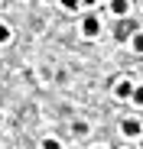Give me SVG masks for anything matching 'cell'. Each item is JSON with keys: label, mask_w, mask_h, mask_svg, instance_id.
Wrapping results in <instances>:
<instances>
[{"label": "cell", "mask_w": 143, "mask_h": 149, "mask_svg": "<svg viewBox=\"0 0 143 149\" xmlns=\"http://www.w3.org/2000/svg\"><path fill=\"white\" fill-rule=\"evenodd\" d=\"M81 33H85L88 39H94V36H98V33H101V23H98V16H88V19H85V26H81Z\"/></svg>", "instance_id": "cell-1"}, {"label": "cell", "mask_w": 143, "mask_h": 149, "mask_svg": "<svg viewBox=\"0 0 143 149\" xmlns=\"http://www.w3.org/2000/svg\"><path fill=\"white\" fill-rule=\"evenodd\" d=\"M121 130H124V136H137L140 133V120H124Z\"/></svg>", "instance_id": "cell-2"}, {"label": "cell", "mask_w": 143, "mask_h": 149, "mask_svg": "<svg viewBox=\"0 0 143 149\" xmlns=\"http://www.w3.org/2000/svg\"><path fill=\"white\" fill-rule=\"evenodd\" d=\"M111 10H114L117 16H127V10H130V3H127V0H111Z\"/></svg>", "instance_id": "cell-3"}, {"label": "cell", "mask_w": 143, "mask_h": 149, "mask_svg": "<svg viewBox=\"0 0 143 149\" xmlns=\"http://www.w3.org/2000/svg\"><path fill=\"white\" fill-rule=\"evenodd\" d=\"M114 36H117V39L124 42L127 36H133V26H130V23H121V26H117V33H114Z\"/></svg>", "instance_id": "cell-4"}, {"label": "cell", "mask_w": 143, "mask_h": 149, "mask_svg": "<svg viewBox=\"0 0 143 149\" xmlns=\"http://www.w3.org/2000/svg\"><path fill=\"white\" fill-rule=\"evenodd\" d=\"M117 97H133V84L130 81H121V84H117Z\"/></svg>", "instance_id": "cell-5"}, {"label": "cell", "mask_w": 143, "mask_h": 149, "mask_svg": "<svg viewBox=\"0 0 143 149\" xmlns=\"http://www.w3.org/2000/svg\"><path fill=\"white\" fill-rule=\"evenodd\" d=\"M130 42H133L137 52H143V33H133V39H130Z\"/></svg>", "instance_id": "cell-6"}, {"label": "cell", "mask_w": 143, "mask_h": 149, "mask_svg": "<svg viewBox=\"0 0 143 149\" xmlns=\"http://www.w3.org/2000/svg\"><path fill=\"white\" fill-rule=\"evenodd\" d=\"M78 3H81V0H62V7H65V10H78Z\"/></svg>", "instance_id": "cell-7"}, {"label": "cell", "mask_w": 143, "mask_h": 149, "mask_svg": "<svg viewBox=\"0 0 143 149\" xmlns=\"http://www.w3.org/2000/svg\"><path fill=\"white\" fill-rule=\"evenodd\" d=\"M10 39V26H4V23H0V42H7Z\"/></svg>", "instance_id": "cell-8"}, {"label": "cell", "mask_w": 143, "mask_h": 149, "mask_svg": "<svg viewBox=\"0 0 143 149\" xmlns=\"http://www.w3.org/2000/svg\"><path fill=\"white\" fill-rule=\"evenodd\" d=\"M42 149H62V146H59V139H46V143H42Z\"/></svg>", "instance_id": "cell-9"}, {"label": "cell", "mask_w": 143, "mask_h": 149, "mask_svg": "<svg viewBox=\"0 0 143 149\" xmlns=\"http://www.w3.org/2000/svg\"><path fill=\"white\" fill-rule=\"evenodd\" d=\"M133 101H137V104H143V88H133Z\"/></svg>", "instance_id": "cell-10"}, {"label": "cell", "mask_w": 143, "mask_h": 149, "mask_svg": "<svg viewBox=\"0 0 143 149\" xmlns=\"http://www.w3.org/2000/svg\"><path fill=\"white\" fill-rule=\"evenodd\" d=\"M85 3H98V0H85Z\"/></svg>", "instance_id": "cell-11"}, {"label": "cell", "mask_w": 143, "mask_h": 149, "mask_svg": "<svg viewBox=\"0 0 143 149\" xmlns=\"http://www.w3.org/2000/svg\"><path fill=\"white\" fill-rule=\"evenodd\" d=\"M98 149H101V146H98Z\"/></svg>", "instance_id": "cell-12"}]
</instances>
